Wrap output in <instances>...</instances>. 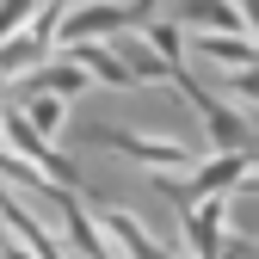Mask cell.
I'll return each mask as SVG.
<instances>
[{"label":"cell","instance_id":"obj_11","mask_svg":"<svg viewBox=\"0 0 259 259\" xmlns=\"http://www.w3.org/2000/svg\"><path fill=\"white\" fill-rule=\"evenodd\" d=\"M198 50H204L210 62H222V68H253V62H259V44L235 37V31H229V37H216V31H204V37H198Z\"/></svg>","mask_w":259,"mask_h":259},{"label":"cell","instance_id":"obj_7","mask_svg":"<svg viewBox=\"0 0 259 259\" xmlns=\"http://www.w3.org/2000/svg\"><path fill=\"white\" fill-rule=\"evenodd\" d=\"M136 19H130L123 0H93V7H68L56 25V44H80V37H99V31H130Z\"/></svg>","mask_w":259,"mask_h":259},{"label":"cell","instance_id":"obj_6","mask_svg":"<svg viewBox=\"0 0 259 259\" xmlns=\"http://www.w3.org/2000/svg\"><path fill=\"white\" fill-rule=\"evenodd\" d=\"M222 222H229V191H210V198L185 204V241L198 259H222Z\"/></svg>","mask_w":259,"mask_h":259},{"label":"cell","instance_id":"obj_9","mask_svg":"<svg viewBox=\"0 0 259 259\" xmlns=\"http://www.w3.org/2000/svg\"><path fill=\"white\" fill-rule=\"evenodd\" d=\"M99 222H105V235H111V241H117L130 259H167V253L148 241V229H142V222L130 216V210H99Z\"/></svg>","mask_w":259,"mask_h":259},{"label":"cell","instance_id":"obj_12","mask_svg":"<svg viewBox=\"0 0 259 259\" xmlns=\"http://www.w3.org/2000/svg\"><path fill=\"white\" fill-rule=\"evenodd\" d=\"M185 19L191 25H216V31H247V13L229 7V0H185Z\"/></svg>","mask_w":259,"mask_h":259},{"label":"cell","instance_id":"obj_17","mask_svg":"<svg viewBox=\"0 0 259 259\" xmlns=\"http://www.w3.org/2000/svg\"><path fill=\"white\" fill-rule=\"evenodd\" d=\"M241 13H247V25L259 31V0H241Z\"/></svg>","mask_w":259,"mask_h":259},{"label":"cell","instance_id":"obj_16","mask_svg":"<svg viewBox=\"0 0 259 259\" xmlns=\"http://www.w3.org/2000/svg\"><path fill=\"white\" fill-rule=\"evenodd\" d=\"M160 7V0H130V19H136V25H148V13Z\"/></svg>","mask_w":259,"mask_h":259},{"label":"cell","instance_id":"obj_14","mask_svg":"<svg viewBox=\"0 0 259 259\" xmlns=\"http://www.w3.org/2000/svg\"><path fill=\"white\" fill-rule=\"evenodd\" d=\"M31 13H37V0H0V44H7V37H13V31H19Z\"/></svg>","mask_w":259,"mask_h":259},{"label":"cell","instance_id":"obj_13","mask_svg":"<svg viewBox=\"0 0 259 259\" xmlns=\"http://www.w3.org/2000/svg\"><path fill=\"white\" fill-rule=\"evenodd\" d=\"M62 111H68V99H62V93H25V117L37 123L44 136H50V130H62Z\"/></svg>","mask_w":259,"mask_h":259},{"label":"cell","instance_id":"obj_5","mask_svg":"<svg viewBox=\"0 0 259 259\" xmlns=\"http://www.w3.org/2000/svg\"><path fill=\"white\" fill-rule=\"evenodd\" d=\"M167 80H173V87L185 93L191 105H198V117H204V130H210V142H216V148H253V136H247V123H241L235 111H222V105H216V93H204L198 80L185 74V62H173V68H167Z\"/></svg>","mask_w":259,"mask_h":259},{"label":"cell","instance_id":"obj_4","mask_svg":"<svg viewBox=\"0 0 259 259\" xmlns=\"http://www.w3.org/2000/svg\"><path fill=\"white\" fill-rule=\"evenodd\" d=\"M0 136H7V142H13V148H19V154H25V160H31L37 173H50L56 185H68V179H74V160L50 148V136H44V130H37V123L25 117V105L0 111Z\"/></svg>","mask_w":259,"mask_h":259},{"label":"cell","instance_id":"obj_1","mask_svg":"<svg viewBox=\"0 0 259 259\" xmlns=\"http://www.w3.org/2000/svg\"><path fill=\"white\" fill-rule=\"evenodd\" d=\"M31 191H37V198H50V204L62 210V229H68V241H74V253H80V259H117V241L105 235V222H99V216H87V210H80V198H74L68 185L37 179Z\"/></svg>","mask_w":259,"mask_h":259},{"label":"cell","instance_id":"obj_8","mask_svg":"<svg viewBox=\"0 0 259 259\" xmlns=\"http://www.w3.org/2000/svg\"><path fill=\"white\" fill-rule=\"evenodd\" d=\"M68 56H74V62H80V68L99 80V87H136V74L123 68V56H117V50H105V44H93V37L68 44Z\"/></svg>","mask_w":259,"mask_h":259},{"label":"cell","instance_id":"obj_15","mask_svg":"<svg viewBox=\"0 0 259 259\" xmlns=\"http://www.w3.org/2000/svg\"><path fill=\"white\" fill-rule=\"evenodd\" d=\"M229 87H235V93H247V99H259V62H253V68H241Z\"/></svg>","mask_w":259,"mask_h":259},{"label":"cell","instance_id":"obj_3","mask_svg":"<svg viewBox=\"0 0 259 259\" xmlns=\"http://www.w3.org/2000/svg\"><path fill=\"white\" fill-rule=\"evenodd\" d=\"M80 142H99L111 154H130V160H142V167L154 173H185L191 167V148L185 142H167V136H130V130H80Z\"/></svg>","mask_w":259,"mask_h":259},{"label":"cell","instance_id":"obj_2","mask_svg":"<svg viewBox=\"0 0 259 259\" xmlns=\"http://www.w3.org/2000/svg\"><path fill=\"white\" fill-rule=\"evenodd\" d=\"M253 160H259V148H222L216 160H204V167H198V179H154L160 191H167V198L173 204H191V198H210V191H235L247 173H253Z\"/></svg>","mask_w":259,"mask_h":259},{"label":"cell","instance_id":"obj_10","mask_svg":"<svg viewBox=\"0 0 259 259\" xmlns=\"http://www.w3.org/2000/svg\"><path fill=\"white\" fill-rule=\"evenodd\" d=\"M87 80H93V74H87L80 62L68 56V62H56V68H37V74L25 80V93H62V99H74V93H80Z\"/></svg>","mask_w":259,"mask_h":259}]
</instances>
